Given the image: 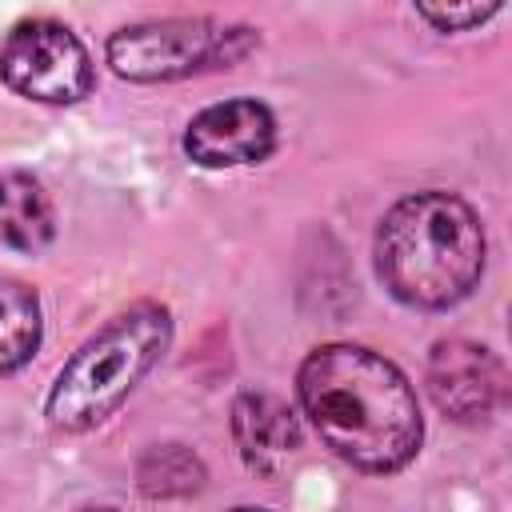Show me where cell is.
Returning a JSON list of instances; mask_svg holds the SVG:
<instances>
[{"instance_id": "52a82bcc", "label": "cell", "mask_w": 512, "mask_h": 512, "mask_svg": "<svg viewBox=\"0 0 512 512\" xmlns=\"http://www.w3.org/2000/svg\"><path fill=\"white\" fill-rule=\"evenodd\" d=\"M428 392L444 416L476 424L504 400V368L484 344L440 340L428 356Z\"/></svg>"}, {"instance_id": "277c9868", "label": "cell", "mask_w": 512, "mask_h": 512, "mask_svg": "<svg viewBox=\"0 0 512 512\" xmlns=\"http://www.w3.org/2000/svg\"><path fill=\"white\" fill-rule=\"evenodd\" d=\"M256 48V32L244 24H220L208 16L144 20L116 28L104 44L108 68L132 84L184 80L208 68H232Z\"/></svg>"}, {"instance_id": "7a4b0ae2", "label": "cell", "mask_w": 512, "mask_h": 512, "mask_svg": "<svg viewBox=\"0 0 512 512\" xmlns=\"http://www.w3.org/2000/svg\"><path fill=\"white\" fill-rule=\"evenodd\" d=\"M484 224L456 192L424 188L396 200L376 228V276L408 308H452L484 272Z\"/></svg>"}, {"instance_id": "8fae6325", "label": "cell", "mask_w": 512, "mask_h": 512, "mask_svg": "<svg viewBox=\"0 0 512 512\" xmlns=\"http://www.w3.org/2000/svg\"><path fill=\"white\" fill-rule=\"evenodd\" d=\"M204 468L200 460L184 448V444H156L144 460H140V488L148 496H172V492H192L200 488Z\"/></svg>"}, {"instance_id": "3957f363", "label": "cell", "mask_w": 512, "mask_h": 512, "mask_svg": "<svg viewBox=\"0 0 512 512\" xmlns=\"http://www.w3.org/2000/svg\"><path fill=\"white\" fill-rule=\"evenodd\" d=\"M168 344H172V312L164 304L140 300L116 312L56 372L48 404H44L48 420L64 432L96 428L160 364Z\"/></svg>"}, {"instance_id": "5b68a950", "label": "cell", "mask_w": 512, "mask_h": 512, "mask_svg": "<svg viewBox=\"0 0 512 512\" xmlns=\"http://www.w3.org/2000/svg\"><path fill=\"white\" fill-rule=\"evenodd\" d=\"M0 80L36 104H76L92 92L96 68L68 24L20 20L0 44Z\"/></svg>"}, {"instance_id": "6da1fadb", "label": "cell", "mask_w": 512, "mask_h": 512, "mask_svg": "<svg viewBox=\"0 0 512 512\" xmlns=\"http://www.w3.org/2000/svg\"><path fill=\"white\" fill-rule=\"evenodd\" d=\"M296 400L316 436L360 472H400L424 440L408 376L360 344H320L296 372Z\"/></svg>"}, {"instance_id": "8992f818", "label": "cell", "mask_w": 512, "mask_h": 512, "mask_svg": "<svg viewBox=\"0 0 512 512\" xmlns=\"http://www.w3.org/2000/svg\"><path fill=\"white\" fill-rule=\"evenodd\" d=\"M276 148V116L268 104L240 96L196 112L184 128V152L200 168H240L260 164Z\"/></svg>"}, {"instance_id": "30bf717a", "label": "cell", "mask_w": 512, "mask_h": 512, "mask_svg": "<svg viewBox=\"0 0 512 512\" xmlns=\"http://www.w3.org/2000/svg\"><path fill=\"white\" fill-rule=\"evenodd\" d=\"M44 336L40 300L20 280H0V376L24 368Z\"/></svg>"}, {"instance_id": "9c48e42d", "label": "cell", "mask_w": 512, "mask_h": 512, "mask_svg": "<svg viewBox=\"0 0 512 512\" xmlns=\"http://www.w3.org/2000/svg\"><path fill=\"white\" fill-rule=\"evenodd\" d=\"M56 236V212L48 192L28 172L0 176V244L16 252H44Z\"/></svg>"}, {"instance_id": "7c38bea8", "label": "cell", "mask_w": 512, "mask_h": 512, "mask_svg": "<svg viewBox=\"0 0 512 512\" xmlns=\"http://www.w3.org/2000/svg\"><path fill=\"white\" fill-rule=\"evenodd\" d=\"M504 8V0H416V12L436 32H468L492 20Z\"/></svg>"}, {"instance_id": "ba28073f", "label": "cell", "mask_w": 512, "mask_h": 512, "mask_svg": "<svg viewBox=\"0 0 512 512\" xmlns=\"http://www.w3.org/2000/svg\"><path fill=\"white\" fill-rule=\"evenodd\" d=\"M232 432L244 464L256 476H276L288 464V456L300 448V424L292 408L268 392H244L232 404Z\"/></svg>"}]
</instances>
